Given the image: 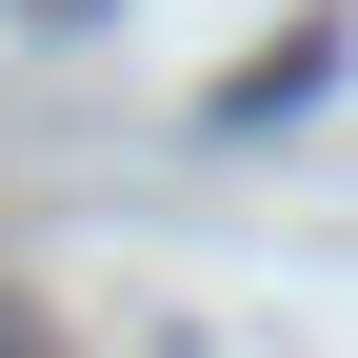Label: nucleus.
Segmentation results:
<instances>
[{"label":"nucleus","mask_w":358,"mask_h":358,"mask_svg":"<svg viewBox=\"0 0 358 358\" xmlns=\"http://www.w3.org/2000/svg\"><path fill=\"white\" fill-rule=\"evenodd\" d=\"M0 358H40V338H20V319H0Z\"/></svg>","instance_id":"1"}]
</instances>
